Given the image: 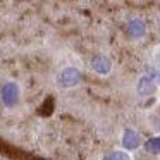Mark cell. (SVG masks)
Here are the masks:
<instances>
[{
	"instance_id": "cell-1",
	"label": "cell",
	"mask_w": 160,
	"mask_h": 160,
	"mask_svg": "<svg viewBox=\"0 0 160 160\" xmlns=\"http://www.w3.org/2000/svg\"><path fill=\"white\" fill-rule=\"evenodd\" d=\"M91 66H93V69L97 71V72L107 74L108 71H110V67H112V62H110V59H107L105 55H98V57H95V59H93Z\"/></svg>"
},
{
	"instance_id": "cell-2",
	"label": "cell",
	"mask_w": 160,
	"mask_h": 160,
	"mask_svg": "<svg viewBox=\"0 0 160 160\" xmlns=\"http://www.w3.org/2000/svg\"><path fill=\"white\" fill-rule=\"evenodd\" d=\"M122 143H124V146L128 150H134L139 146V143H141V139H139V134L136 131H132V129H129V131L124 132V138H122Z\"/></svg>"
},
{
	"instance_id": "cell-3",
	"label": "cell",
	"mask_w": 160,
	"mask_h": 160,
	"mask_svg": "<svg viewBox=\"0 0 160 160\" xmlns=\"http://www.w3.org/2000/svg\"><path fill=\"white\" fill-rule=\"evenodd\" d=\"M146 28H145V22L139 21V19H134V21H131L128 24V33L132 36V38H141L143 35H145Z\"/></svg>"
},
{
	"instance_id": "cell-4",
	"label": "cell",
	"mask_w": 160,
	"mask_h": 160,
	"mask_svg": "<svg viewBox=\"0 0 160 160\" xmlns=\"http://www.w3.org/2000/svg\"><path fill=\"white\" fill-rule=\"evenodd\" d=\"M138 93L141 97H150V95L155 93V83H153L150 78H143L138 83Z\"/></svg>"
},
{
	"instance_id": "cell-5",
	"label": "cell",
	"mask_w": 160,
	"mask_h": 160,
	"mask_svg": "<svg viewBox=\"0 0 160 160\" xmlns=\"http://www.w3.org/2000/svg\"><path fill=\"white\" fill-rule=\"evenodd\" d=\"M79 72H78L76 69H67L66 72L62 74V81L64 84H67V86H71V84H76L78 81H79Z\"/></svg>"
},
{
	"instance_id": "cell-6",
	"label": "cell",
	"mask_w": 160,
	"mask_h": 160,
	"mask_svg": "<svg viewBox=\"0 0 160 160\" xmlns=\"http://www.w3.org/2000/svg\"><path fill=\"white\" fill-rule=\"evenodd\" d=\"M146 150L152 153H160V138H152L146 141Z\"/></svg>"
},
{
	"instance_id": "cell-7",
	"label": "cell",
	"mask_w": 160,
	"mask_h": 160,
	"mask_svg": "<svg viewBox=\"0 0 160 160\" xmlns=\"http://www.w3.org/2000/svg\"><path fill=\"white\" fill-rule=\"evenodd\" d=\"M105 160H131V158H129V155L124 152H114V153L105 157Z\"/></svg>"
},
{
	"instance_id": "cell-8",
	"label": "cell",
	"mask_w": 160,
	"mask_h": 160,
	"mask_svg": "<svg viewBox=\"0 0 160 160\" xmlns=\"http://www.w3.org/2000/svg\"><path fill=\"white\" fill-rule=\"evenodd\" d=\"M146 78H150L153 83H160V69H150Z\"/></svg>"
},
{
	"instance_id": "cell-9",
	"label": "cell",
	"mask_w": 160,
	"mask_h": 160,
	"mask_svg": "<svg viewBox=\"0 0 160 160\" xmlns=\"http://www.w3.org/2000/svg\"><path fill=\"white\" fill-rule=\"evenodd\" d=\"M155 59L160 62V48H157V52H155Z\"/></svg>"
}]
</instances>
